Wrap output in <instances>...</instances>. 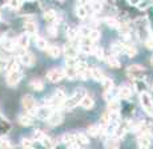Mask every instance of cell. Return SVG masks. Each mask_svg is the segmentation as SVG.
Instances as JSON below:
<instances>
[{
  "instance_id": "obj_1",
  "label": "cell",
  "mask_w": 153,
  "mask_h": 149,
  "mask_svg": "<svg viewBox=\"0 0 153 149\" xmlns=\"http://www.w3.org/2000/svg\"><path fill=\"white\" fill-rule=\"evenodd\" d=\"M84 95H85V90L83 88H77L69 99L64 100V103H63L64 108H65V109H72V108H75L77 104H80V100L83 99Z\"/></svg>"
},
{
  "instance_id": "obj_2",
  "label": "cell",
  "mask_w": 153,
  "mask_h": 149,
  "mask_svg": "<svg viewBox=\"0 0 153 149\" xmlns=\"http://www.w3.org/2000/svg\"><path fill=\"white\" fill-rule=\"evenodd\" d=\"M126 73L131 76V77L141 79L144 76V73H145V68H144V67H141V65H139V64H133V65L128 67Z\"/></svg>"
},
{
  "instance_id": "obj_3",
  "label": "cell",
  "mask_w": 153,
  "mask_h": 149,
  "mask_svg": "<svg viewBox=\"0 0 153 149\" xmlns=\"http://www.w3.org/2000/svg\"><path fill=\"white\" fill-rule=\"evenodd\" d=\"M63 120H64V116L60 110H51V113H49L47 121H48L49 125L56 127V125H60L61 122H63Z\"/></svg>"
},
{
  "instance_id": "obj_4",
  "label": "cell",
  "mask_w": 153,
  "mask_h": 149,
  "mask_svg": "<svg viewBox=\"0 0 153 149\" xmlns=\"http://www.w3.org/2000/svg\"><path fill=\"white\" fill-rule=\"evenodd\" d=\"M22 104L24 107V109L28 110V113H35L36 112V101L32 97L31 95H25L24 97L22 99Z\"/></svg>"
},
{
  "instance_id": "obj_5",
  "label": "cell",
  "mask_w": 153,
  "mask_h": 149,
  "mask_svg": "<svg viewBox=\"0 0 153 149\" xmlns=\"http://www.w3.org/2000/svg\"><path fill=\"white\" fill-rule=\"evenodd\" d=\"M20 79H22V72H20V69H17V71H10L7 75V84L10 87H15V85H17Z\"/></svg>"
},
{
  "instance_id": "obj_6",
  "label": "cell",
  "mask_w": 153,
  "mask_h": 149,
  "mask_svg": "<svg viewBox=\"0 0 153 149\" xmlns=\"http://www.w3.org/2000/svg\"><path fill=\"white\" fill-rule=\"evenodd\" d=\"M63 77H64L63 69H59V68L51 69V71H48V73H47V79H48L51 83H59Z\"/></svg>"
},
{
  "instance_id": "obj_7",
  "label": "cell",
  "mask_w": 153,
  "mask_h": 149,
  "mask_svg": "<svg viewBox=\"0 0 153 149\" xmlns=\"http://www.w3.org/2000/svg\"><path fill=\"white\" fill-rule=\"evenodd\" d=\"M140 101H141V105H143V108L146 110V112H149L151 110V108L153 107V101H152V97L148 95V93L143 92L140 96Z\"/></svg>"
},
{
  "instance_id": "obj_8",
  "label": "cell",
  "mask_w": 153,
  "mask_h": 149,
  "mask_svg": "<svg viewBox=\"0 0 153 149\" xmlns=\"http://www.w3.org/2000/svg\"><path fill=\"white\" fill-rule=\"evenodd\" d=\"M149 145H151V134L148 132L141 133L139 137V148L140 149H149Z\"/></svg>"
},
{
  "instance_id": "obj_9",
  "label": "cell",
  "mask_w": 153,
  "mask_h": 149,
  "mask_svg": "<svg viewBox=\"0 0 153 149\" xmlns=\"http://www.w3.org/2000/svg\"><path fill=\"white\" fill-rule=\"evenodd\" d=\"M20 61H22V64H24V65L32 67L35 64V56L32 53H29V52H24V53L20 55Z\"/></svg>"
},
{
  "instance_id": "obj_10",
  "label": "cell",
  "mask_w": 153,
  "mask_h": 149,
  "mask_svg": "<svg viewBox=\"0 0 153 149\" xmlns=\"http://www.w3.org/2000/svg\"><path fill=\"white\" fill-rule=\"evenodd\" d=\"M80 105H81V108H84V109L89 110V109H92V108L95 107V100H93L91 96L84 95L83 99L80 100Z\"/></svg>"
},
{
  "instance_id": "obj_11",
  "label": "cell",
  "mask_w": 153,
  "mask_h": 149,
  "mask_svg": "<svg viewBox=\"0 0 153 149\" xmlns=\"http://www.w3.org/2000/svg\"><path fill=\"white\" fill-rule=\"evenodd\" d=\"M65 93L63 92V90H57V92L55 93V96L52 97L51 100V105H60L64 103V100H65Z\"/></svg>"
},
{
  "instance_id": "obj_12",
  "label": "cell",
  "mask_w": 153,
  "mask_h": 149,
  "mask_svg": "<svg viewBox=\"0 0 153 149\" xmlns=\"http://www.w3.org/2000/svg\"><path fill=\"white\" fill-rule=\"evenodd\" d=\"M17 45L20 47V48L25 49L28 48L29 45V35L28 33H22L19 37H17Z\"/></svg>"
},
{
  "instance_id": "obj_13",
  "label": "cell",
  "mask_w": 153,
  "mask_h": 149,
  "mask_svg": "<svg viewBox=\"0 0 153 149\" xmlns=\"http://www.w3.org/2000/svg\"><path fill=\"white\" fill-rule=\"evenodd\" d=\"M24 30H25V33L33 35L37 32V25H36V23L32 21V20H27V21L24 23Z\"/></svg>"
},
{
  "instance_id": "obj_14",
  "label": "cell",
  "mask_w": 153,
  "mask_h": 149,
  "mask_svg": "<svg viewBox=\"0 0 153 149\" xmlns=\"http://www.w3.org/2000/svg\"><path fill=\"white\" fill-rule=\"evenodd\" d=\"M95 48H96V47H93V42H92V40H89L88 43H83V44H81V47H80L81 52H83V53H85V55L93 53Z\"/></svg>"
},
{
  "instance_id": "obj_15",
  "label": "cell",
  "mask_w": 153,
  "mask_h": 149,
  "mask_svg": "<svg viewBox=\"0 0 153 149\" xmlns=\"http://www.w3.org/2000/svg\"><path fill=\"white\" fill-rule=\"evenodd\" d=\"M44 19H45L49 24H55L56 20H57V15H56L55 11L49 10V11H45V12H44Z\"/></svg>"
},
{
  "instance_id": "obj_16",
  "label": "cell",
  "mask_w": 153,
  "mask_h": 149,
  "mask_svg": "<svg viewBox=\"0 0 153 149\" xmlns=\"http://www.w3.org/2000/svg\"><path fill=\"white\" fill-rule=\"evenodd\" d=\"M63 73H64V77L69 79V80H73V79L77 77L76 69L75 68H71V67H65V68L63 69Z\"/></svg>"
},
{
  "instance_id": "obj_17",
  "label": "cell",
  "mask_w": 153,
  "mask_h": 149,
  "mask_svg": "<svg viewBox=\"0 0 153 149\" xmlns=\"http://www.w3.org/2000/svg\"><path fill=\"white\" fill-rule=\"evenodd\" d=\"M131 96H132V90H131V88H128V87H121V88L119 89V97L120 99L128 100V99H131Z\"/></svg>"
},
{
  "instance_id": "obj_18",
  "label": "cell",
  "mask_w": 153,
  "mask_h": 149,
  "mask_svg": "<svg viewBox=\"0 0 153 149\" xmlns=\"http://www.w3.org/2000/svg\"><path fill=\"white\" fill-rule=\"evenodd\" d=\"M63 52L67 55V57H76V55H77V52H76L75 47H73V45H71L69 43H68V44H65V45H64Z\"/></svg>"
},
{
  "instance_id": "obj_19",
  "label": "cell",
  "mask_w": 153,
  "mask_h": 149,
  "mask_svg": "<svg viewBox=\"0 0 153 149\" xmlns=\"http://www.w3.org/2000/svg\"><path fill=\"white\" fill-rule=\"evenodd\" d=\"M0 44H1V47L5 51H13L15 47H16V43H13V40L11 39H3Z\"/></svg>"
},
{
  "instance_id": "obj_20",
  "label": "cell",
  "mask_w": 153,
  "mask_h": 149,
  "mask_svg": "<svg viewBox=\"0 0 153 149\" xmlns=\"http://www.w3.org/2000/svg\"><path fill=\"white\" fill-rule=\"evenodd\" d=\"M91 77H92L93 80H96V81H101L102 79H104V73H102L101 69L92 68L91 69Z\"/></svg>"
},
{
  "instance_id": "obj_21",
  "label": "cell",
  "mask_w": 153,
  "mask_h": 149,
  "mask_svg": "<svg viewBox=\"0 0 153 149\" xmlns=\"http://www.w3.org/2000/svg\"><path fill=\"white\" fill-rule=\"evenodd\" d=\"M47 52H48V55L51 57H53V59H56V57H59L61 55V49L59 48V47H56V45L48 47V48H47Z\"/></svg>"
},
{
  "instance_id": "obj_22",
  "label": "cell",
  "mask_w": 153,
  "mask_h": 149,
  "mask_svg": "<svg viewBox=\"0 0 153 149\" xmlns=\"http://www.w3.org/2000/svg\"><path fill=\"white\" fill-rule=\"evenodd\" d=\"M36 113L42 120H45V119H48L49 113H51V109H49L48 107H42V108H39V110L36 109Z\"/></svg>"
},
{
  "instance_id": "obj_23",
  "label": "cell",
  "mask_w": 153,
  "mask_h": 149,
  "mask_svg": "<svg viewBox=\"0 0 153 149\" xmlns=\"http://www.w3.org/2000/svg\"><path fill=\"white\" fill-rule=\"evenodd\" d=\"M75 141L79 145H88L89 140L87 139V136L84 133H77V134H75Z\"/></svg>"
},
{
  "instance_id": "obj_24",
  "label": "cell",
  "mask_w": 153,
  "mask_h": 149,
  "mask_svg": "<svg viewBox=\"0 0 153 149\" xmlns=\"http://www.w3.org/2000/svg\"><path fill=\"white\" fill-rule=\"evenodd\" d=\"M105 149H119V140L116 137H112V139H108L105 141Z\"/></svg>"
},
{
  "instance_id": "obj_25",
  "label": "cell",
  "mask_w": 153,
  "mask_h": 149,
  "mask_svg": "<svg viewBox=\"0 0 153 149\" xmlns=\"http://www.w3.org/2000/svg\"><path fill=\"white\" fill-rule=\"evenodd\" d=\"M102 88H104L105 92H109V90L113 88V80L109 77H104L102 79Z\"/></svg>"
},
{
  "instance_id": "obj_26",
  "label": "cell",
  "mask_w": 153,
  "mask_h": 149,
  "mask_svg": "<svg viewBox=\"0 0 153 149\" xmlns=\"http://www.w3.org/2000/svg\"><path fill=\"white\" fill-rule=\"evenodd\" d=\"M31 88L35 89V90H42L44 88V84L42 80H39V79H33V80L31 81Z\"/></svg>"
},
{
  "instance_id": "obj_27",
  "label": "cell",
  "mask_w": 153,
  "mask_h": 149,
  "mask_svg": "<svg viewBox=\"0 0 153 149\" xmlns=\"http://www.w3.org/2000/svg\"><path fill=\"white\" fill-rule=\"evenodd\" d=\"M61 141L63 142H65V144H75V134H71V133H67V134H64L63 137H61Z\"/></svg>"
},
{
  "instance_id": "obj_28",
  "label": "cell",
  "mask_w": 153,
  "mask_h": 149,
  "mask_svg": "<svg viewBox=\"0 0 153 149\" xmlns=\"http://www.w3.org/2000/svg\"><path fill=\"white\" fill-rule=\"evenodd\" d=\"M87 8H85V5H79L77 10H76V15H77L80 19H85L87 17Z\"/></svg>"
},
{
  "instance_id": "obj_29",
  "label": "cell",
  "mask_w": 153,
  "mask_h": 149,
  "mask_svg": "<svg viewBox=\"0 0 153 149\" xmlns=\"http://www.w3.org/2000/svg\"><path fill=\"white\" fill-rule=\"evenodd\" d=\"M19 122L22 125H29V124H32V117L29 115H22L19 117Z\"/></svg>"
},
{
  "instance_id": "obj_30",
  "label": "cell",
  "mask_w": 153,
  "mask_h": 149,
  "mask_svg": "<svg viewBox=\"0 0 153 149\" xmlns=\"http://www.w3.org/2000/svg\"><path fill=\"white\" fill-rule=\"evenodd\" d=\"M108 110H109V112H119V101L117 100H109Z\"/></svg>"
},
{
  "instance_id": "obj_31",
  "label": "cell",
  "mask_w": 153,
  "mask_h": 149,
  "mask_svg": "<svg viewBox=\"0 0 153 149\" xmlns=\"http://www.w3.org/2000/svg\"><path fill=\"white\" fill-rule=\"evenodd\" d=\"M117 30H119L120 33H121L123 36H125V37H128L129 36V32H131V30H129V27L126 24H119Z\"/></svg>"
},
{
  "instance_id": "obj_32",
  "label": "cell",
  "mask_w": 153,
  "mask_h": 149,
  "mask_svg": "<svg viewBox=\"0 0 153 149\" xmlns=\"http://www.w3.org/2000/svg\"><path fill=\"white\" fill-rule=\"evenodd\" d=\"M36 48H39V49H47L48 48V44H47L45 39H43V37H37L36 39Z\"/></svg>"
},
{
  "instance_id": "obj_33",
  "label": "cell",
  "mask_w": 153,
  "mask_h": 149,
  "mask_svg": "<svg viewBox=\"0 0 153 149\" xmlns=\"http://www.w3.org/2000/svg\"><path fill=\"white\" fill-rule=\"evenodd\" d=\"M108 65L111 67V68H120V61L116 59V57H108Z\"/></svg>"
},
{
  "instance_id": "obj_34",
  "label": "cell",
  "mask_w": 153,
  "mask_h": 149,
  "mask_svg": "<svg viewBox=\"0 0 153 149\" xmlns=\"http://www.w3.org/2000/svg\"><path fill=\"white\" fill-rule=\"evenodd\" d=\"M42 142H43V145H44V147H45L47 149H53V147H55V142L52 141L49 137H47V136L42 140Z\"/></svg>"
},
{
  "instance_id": "obj_35",
  "label": "cell",
  "mask_w": 153,
  "mask_h": 149,
  "mask_svg": "<svg viewBox=\"0 0 153 149\" xmlns=\"http://www.w3.org/2000/svg\"><path fill=\"white\" fill-rule=\"evenodd\" d=\"M8 7L11 10H17L22 7V0H8Z\"/></svg>"
},
{
  "instance_id": "obj_36",
  "label": "cell",
  "mask_w": 153,
  "mask_h": 149,
  "mask_svg": "<svg viewBox=\"0 0 153 149\" xmlns=\"http://www.w3.org/2000/svg\"><path fill=\"white\" fill-rule=\"evenodd\" d=\"M91 28L89 27H80L79 28V35H81V37H88L91 33Z\"/></svg>"
},
{
  "instance_id": "obj_37",
  "label": "cell",
  "mask_w": 153,
  "mask_h": 149,
  "mask_svg": "<svg viewBox=\"0 0 153 149\" xmlns=\"http://www.w3.org/2000/svg\"><path fill=\"white\" fill-rule=\"evenodd\" d=\"M88 39L92 40V42H97V40L100 39V32L97 30H92L89 33V36H88Z\"/></svg>"
},
{
  "instance_id": "obj_38",
  "label": "cell",
  "mask_w": 153,
  "mask_h": 149,
  "mask_svg": "<svg viewBox=\"0 0 153 149\" xmlns=\"http://www.w3.org/2000/svg\"><path fill=\"white\" fill-rule=\"evenodd\" d=\"M77 63H79V61H77L76 57H67V61H65L67 67H71V68H76Z\"/></svg>"
},
{
  "instance_id": "obj_39",
  "label": "cell",
  "mask_w": 153,
  "mask_h": 149,
  "mask_svg": "<svg viewBox=\"0 0 153 149\" xmlns=\"http://www.w3.org/2000/svg\"><path fill=\"white\" fill-rule=\"evenodd\" d=\"M93 53H95V56L97 57V59H100V60L104 59V49H102L101 47H96L95 51H93Z\"/></svg>"
},
{
  "instance_id": "obj_40",
  "label": "cell",
  "mask_w": 153,
  "mask_h": 149,
  "mask_svg": "<svg viewBox=\"0 0 153 149\" xmlns=\"http://www.w3.org/2000/svg\"><path fill=\"white\" fill-rule=\"evenodd\" d=\"M125 52L128 53L129 57H134L137 55V49L134 47H125Z\"/></svg>"
},
{
  "instance_id": "obj_41",
  "label": "cell",
  "mask_w": 153,
  "mask_h": 149,
  "mask_svg": "<svg viewBox=\"0 0 153 149\" xmlns=\"http://www.w3.org/2000/svg\"><path fill=\"white\" fill-rule=\"evenodd\" d=\"M105 21H107V24L109 25V27H112V28H117V27H119V23H117V20H116V19H112V17H107V19H105Z\"/></svg>"
},
{
  "instance_id": "obj_42",
  "label": "cell",
  "mask_w": 153,
  "mask_h": 149,
  "mask_svg": "<svg viewBox=\"0 0 153 149\" xmlns=\"http://www.w3.org/2000/svg\"><path fill=\"white\" fill-rule=\"evenodd\" d=\"M99 130H100V128L97 127V125H91V127L88 128V133L92 134V136H96V134H99Z\"/></svg>"
},
{
  "instance_id": "obj_43",
  "label": "cell",
  "mask_w": 153,
  "mask_h": 149,
  "mask_svg": "<svg viewBox=\"0 0 153 149\" xmlns=\"http://www.w3.org/2000/svg\"><path fill=\"white\" fill-rule=\"evenodd\" d=\"M109 121H111V113H109V110H107L105 113H102V116H101V122H102V124H108Z\"/></svg>"
},
{
  "instance_id": "obj_44",
  "label": "cell",
  "mask_w": 153,
  "mask_h": 149,
  "mask_svg": "<svg viewBox=\"0 0 153 149\" xmlns=\"http://www.w3.org/2000/svg\"><path fill=\"white\" fill-rule=\"evenodd\" d=\"M11 148H12V145L10 144V141H7L4 139L0 140V149H11Z\"/></svg>"
},
{
  "instance_id": "obj_45",
  "label": "cell",
  "mask_w": 153,
  "mask_h": 149,
  "mask_svg": "<svg viewBox=\"0 0 153 149\" xmlns=\"http://www.w3.org/2000/svg\"><path fill=\"white\" fill-rule=\"evenodd\" d=\"M92 8H93V11L99 12V11L102 10V4L99 1V0H95V1H92Z\"/></svg>"
},
{
  "instance_id": "obj_46",
  "label": "cell",
  "mask_w": 153,
  "mask_h": 149,
  "mask_svg": "<svg viewBox=\"0 0 153 149\" xmlns=\"http://www.w3.org/2000/svg\"><path fill=\"white\" fill-rule=\"evenodd\" d=\"M152 1L153 0H141L139 3V8H141V10H143V8H148L149 5L152 4Z\"/></svg>"
},
{
  "instance_id": "obj_47",
  "label": "cell",
  "mask_w": 153,
  "mask_h": 149,
  "mask_svg": "<svg viewBox=\"0 0 153 149\" xmlns=\"http://www.w3.org/2000/svg\"><path fill=\"white\" fill-rule=\"evenodd\" d=\"M7 68H8V61L5 59H0V72L7 71Z\"/></svg>"
},
{
  "instance_id": "obj_48",
  "label": "cell",
  "mask_w": 153,
  "mask_h": 149,
  "mask_svg": "<svg viewBox=\"0 0 153 149\" xmlns=\"http://www.w3.org/2000/svg\"><path fill=\"white\" fill-rule=\"evenodd\" d=\"M8 72L10 71H17V69H19V64L16 63V61H12V63H10L8 64Z\"/></svg>"
},
{
  "instance_id": "obj_49",
  "label": "cell",
  "mask_w": 153,
  "mask_h": 149,
  "mask_svg": "<svg viewBox=\"0 0 153 149\" xmlns=\"http://www.w3.org/2000/svg\"><path fill=\"white\" fill-rule=\"evenodd\" d=\"M32 147V141L28 139H23V148L24 149H31Z\"/></svg>"
},
{
  "instance_id": "obj_50",
  "label": "cell",
  "mask_w": 153,
  "mask_h": 149,
  "mask_svg": "<svg viewBox=\"0 0 153 149\" xmlns=\"http://www.w3.org/2000/svg\"><path fill=\"white\" fill-rule=\"evenodd\" d=\"M76 35H77V32H76L75 30H68V32H67V36H68V39H71V40L75 39Z\"/></svg>"
},
{
  "instance_id": "obj_51",
  "label": "cell",
  "mask_w": 153,
  "mask_h": 149,
  "mask_svg": "<svg viewBox=\"0 0 153 149\" xmlns=\"http://www.w3.org/2000/svg\"><path fill=\"white\" fill-rule=\"evenodd\" d=\"M47 31H48V35H51V36H56V35H57V33H56V27H55V25H52V24L49 25Z\"/></svg>"
},
{
  "instance_id": "obj_52",
  "label": "cell",
  "mask_w": 153,
  "mask_h": 149,
  "mask_svg": "<svg viewBox=\"0 0 153 149\" xmlns=\"http://www.w3.org/2000/svg\"><path fill=\"white\" fill-rule=\"evenodd\" d=\"M44 137H45L44 136V133L40 132V130H36V132H35V140H40V141H42Z\"/></svg>"
},
{
  "instance_id": "obj_53",
  "label": "cell",
  "mask_w": 153,
  "mask_h": 149,
  "mask_svg": "<svg viewBox=\"0 0 153 149\" xmlns=\"http://www.w3.org/2000/svg\"><path fill=\"white\" fill-rule=\"evenodd\" d=\"M145 44H146V47H148V48L153 49V37H149V39L145 42Z\"/></svg>"
},
{
  "instance_id": "obj_54",
  "label": "cell",
  "mask_w": 153,
  "mask_h": 149,
  "mask_svg": "<svg viewBox=\"0 0 153 149\" xmlns=\"http://www.w3.org/2000/svg\"><path fill=\"white\" fill-rule=\"evenodd\" d=\"M88 0H79V5H87Z\"/></svg>"
},
{
  "instance_id": "obj_55",
  "label": "cell",
  "mask_w": 153,
  "mask_h": 149,
  "mask_svg": "<svg viewBox=\"0 0 153 149\" xmlns=\"http://www.w3.org/2000/svg\"><path fill=\"white\" fill-rule=\"evenodd\" d=\"M148 113H151V115H152V116H153V107H152V108H151V110H149V112H148Z\"/></svg>"
},
{
  "instance_id": "obj_56",
  "label": "cell",
  "mask_w": 153,
  "mask_h": 149,
  "mask_svg": "<svg viewBox=\"0 0 153 149\" xmlns=\"http://www.w3.org/2000/svg\"><path fill=\"white\" fill-rule=\"evenodd\" d=\"M151 63H152V65H153V56H152V59H151Z\"/></svg>"
},
{
  "instance_id": "obj_57",
  "label": "cell",
  "mask_w": 153,
  "mask_h": 149,
  "mask_svg": "<svg viewBox=\"0 0 153 149\" xmlns=\"http://www.w3.org/2000/svg\"><path fill=\"white\" fill-rule=\"evenodd\" d=\"M59 1H64V0H59Z\"/></svg>"
}]
</instances>
